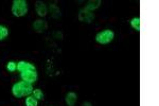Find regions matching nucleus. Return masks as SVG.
Here are the masks:
<instances>
[{"label":"nucleus","instance_id":"1","mask_svg":"<svg viewBox=\"0 0 159 106\" xmlns=\"http://www.w3.org/2000/svg\"><path fill=\"white\" fill-rule=\"evenodd\" d=\"M33 85L30 84L28 82H25V81H20V82H17L13 85L12 87V94L14 97L16 98H24L25 95H30L33 92Z\"/></svg>","mask_w":159,"mask_h":106},{"label":"nucleus","instance_id":"2","mask_svg":"<svg viewBox=\"0 0 159 106\" xmlns=\"http://www.w3.org/2000/svg\"><path fill=\"white\" fill-rule=\"evenodd\" d=\"M12 13L15 17H21L27 15L28 3L25 0H14L12 4Z\"/></svg>","mask_w":159,"mask_h":106},{"label":"nucleus","instance_id":"3","mask_svg":"<svg viewBox=\"0 0 159 106\" xmlns=\"http://www.w3.org/2000/svg\"><path fill=\"white\" fill-rule=\"evenodd\" d=\"M114 37H115V33L111 30L106 29L99 32L96 35V41L100 44V45H107V44L111 43Z\"/></svg>","mask_w":159,"mask_h":106},{"label":"nucleus","instance_id":"4","mask_svg":"<svg viewBox=\"0 0 159 106\" xmlns=\"http://www.w3.org/2000/svg\"><path fill=\"white\" fill-rule=\"evenodd\" d=\"M96 18V15H94L93 12L88 11L85 7L82 9L79 13V20L81 22H85V24H91L93 21V19Z\"/></svg>","mask_w":159,"mask_h":106},{"label":"nucleus","instance_id":"5","mask_svg":"<svg viewBox=\"0 0 159 106\" xmlns=\"http://www.w3.org/2000/svg\"><path fill=\"white\" fill-rule=\"evenodd\" d=\"M20 77L22 79V81L28 82L30 84H33L37 81V72L36 71H25L20 73Z\"/></svg>","mask_w":159,"mask_h":106},{"label":"nucleus","instance_id":"6","mask_svg":"<svg viewBox=\"0 0 159 106\" xmlns=\"http://www.w3.org/2000/svg\"><path fill=\"white\" fill-rule=\"evenodd\" d=\"M17 70H18L20 73L21 72H25V71H36V68L33 64L31 63H28L25 61H20L17 63Z\"/></svg>","mask_w":159,"mask_h":106},{"label":"nucleus","instance_id":"7","mask_svg":"<svg viewBox=\"0 0 159 106\" xmlns=\"http://www.w3.org/2000/svg\"><path fill=\"white\" fill-rule=\"evenodd\" d=\"M48 28V24L46 20H43V19H37L34 21L33 24V29L36 33H43Z\"/></svg>","mask_w":159,"mask_h":106},{"label":"nucleus","instance_id":"8","mask_svg":"<svg viewBox=\"0 0 159 106\" xmlns=\"http://www.w3.org/2000/svg\"><path fill=\"white\" fill-rule=\"evenodd\" d=\"M35 11L38 14V16L40 17H45L48 13L47 7H46L45 2L43 1H36L35 2Z\"/></svg>","mask_w":159,"mask_h":106},{"label":"nucleus","instance_id":"9","mask_svg":"<svg viewBox=\"0 0 159 106\" xmlns=\"http://www.w3.org/2000/svg\"><path fill=\"white\" fill-rule=\"evenodd\" d=\"M76 101H78V95H76L75 92L71 91V92H68V94H66L65 102L68 106H74L76 103Z\"/></svg>","mask_w":159,"mask_h":106},{"label":"nucleus","instance_id":"10","mask_svg":"<svg viewBox=\"0 0 159 106\" xmlns=\"http://www.w3.org/2000/svg\"><path fill=\"white\" fill-rule=\"evenodd\" d=\"M101 3H102L101 0H90V1L87 2V6L85 7V9L88 10V11L93 12L94 10H97L98 7H100Z\"/></svg>","mask_w":159,"mask_h":106},{"label":"nucleus","instance_id":"11","mask_svg":"<svg viewBox=\"0 0 159 106\" xmlns=\"http://www.w3.org/2000/svg\"><path fill=\"white\" fill-rule=\"evenodd\" d=\"M50 9V13H51V16L53 18H55V19H57V18L61 17V11L60 9H58V7L56 6V4H50L49 7Z\"/></svg>","mask_w":159,"mask_h":106},{"label":"nucleus","instance_id":"12","mask_svg":"<svg viewBox=\"0 0 159 106\" xmlns=\"http://www.w3.org/2000/svg\"><path fill=\"white\" fill-rule=\"evenodd\" d=\"M130 25L134 30H136L137 32L140 31V17H134L130 20Z\"/></svg>","mask_w":159,"mask_h":106},{"label":"nucleus","instance_id":"13","mask_svg":"<svg viewBox=\"0 0 159 106\" xmlns=\"http://www.w3.org/2000/svg\"><path fill=\"white\" fill-rule=\"evenodd\" d=\"M25 106H38V100L35 99L33 95H28L25 99Z\"/></svg>","mask_w":159,"mask_h":106},{"label":"nucleus","instance_id":"14","mask_svg":"<svg viewBox=\"0 0 159 106\" xmlns=\"http://www.w3.org/2000/svg\"><path fill=\"white\" fill-rule=\"evenodd\" d=\"M7 35H9V30H7V28L0 25V40H3L4 38H7Z\"/></svg>","mask_w":159,"mask_h":106},{"label":"nucleus","instance_id":"15","mask_svg":"<svg viewBox=\"0 0 159 106\" xmlns=\"http://www.w3.org/2000/svg\"><path fill=\"white\" fill-rule=\"evenodd\" d=\"M32 94H33V97L36 100H43V94L40 89H34Z\"/></svg>","mask_w":159,"mask_h":106},{"label":"nucleus","instance_id":"16","mask_svg":"<svg viewBox=\"0 0 159 106\" xmlns=\"http://www.w3.org/2000/svg\"><path fill=\"white\" fill-rule=\"evenodd\" d=\"M7 69L9 70L10 72H14L17 70V63L15 62H9L7 65Z\"/></svg>","mask_w":159,"mask_h":106},{"label":"nucleus","instance_id":"17","mask_svg":"<svg viewBox=\"0 0 159 106\" xmlns=\"http://www.w3.org/2000/svg\"><path fill=\"white\" fill-rule=\"evenodd\" d=\"M82 106H92V104L90 102H84L83 104H82Z\"/></svg>","mask_w":159,"mask_h":106}]
</instances>
